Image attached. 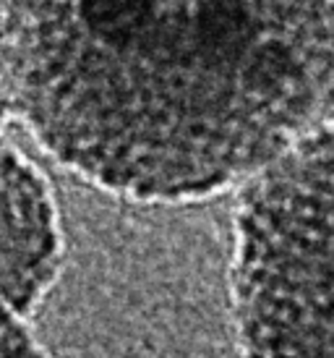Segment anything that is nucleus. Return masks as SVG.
<instances>
[{
	"label": "nucleus",
	"instance_id": "obj_1",
	"mask_svg": "<svg viewBox=\"0 0 334 358\" xmlns=\"http://www.w3.org/2000/svg\"><path fill=\"white\" fill-rule=\"evenodd\" d=\"M8 108L110 196L217 199L334 113V0H10Z\"/></svg>",
	"mask_w": 334,
	"mask_h": 358
},
{
	"label": "nucleus",
	"instance_id": "obj_2",
	"mask_svg": "<svg viewBox=\"0 0 334 358\" xmlns=\"http://www.w3.org/2000/svg\"><path fill=\"white\" fill-rule=\"evenodd\" d=\"M240 189L227 275L238 358H334V113Z\"/></svg>",
	"mask_w": 334,
	"mask_h": 358
},
{
	"label": "nucleus",
	"instance_id": "obj_3",
	"mask_svg": "<svg viewBox=\"0 0 334 358\" xmlns=\"http://www.w3.org/2000/svg\"><path fill=\"white\" fill-rule=\"evenodd\" d=\"M63 264V228L50 180L0 136V303L27 322Z\"/></svg>",
	"mask_w": 334,
	"mask_h": 358
},
{
	"label": "nucleus",
	"instance_id": "obj_4",
	"mask_svg": "<svg viewBox=\"0 0 334 358\" xmlns=\"http://www.w3.org/2000/svg\"><path fill=\"white\" fill-rule=\"evenodd\" d=\"M0 358H48L29 332L27 322H13L0 329Z\"/></svg>",
	"mask_w": 334,
	"mask_h": 358
},
{
	"label": "nucleus",
	"instance_id": "obj_5",
	"mask_svg": "<svg viewBox=\"0 0 334 358\" xmlns=\"http://www.w3.org/2000/svg\"><path fill=\"white\" fill-rule=\"evenodd\" d=\"M8 10L10 0H0V115L8 108Z\"/></svg>",
	"mask_w": 334,
	"mask_h": 358
},
{
	"label": "nucleus",
	"instance_id": "obj_6",
	"mask_svg": "<svg viewBox=\"0 0 334 358\" xmlns=\"http://www.w3.org/2000/svg\"><path fill=\"white\" fill-rule=\"evenodd\" d=\"M13 322H24V319H19V317H13L8 308L0 303V329H6L8 324H13Z\"/></svg>",
	"mask_w": 334,
	"mask_h": 358
}]
</instances>
